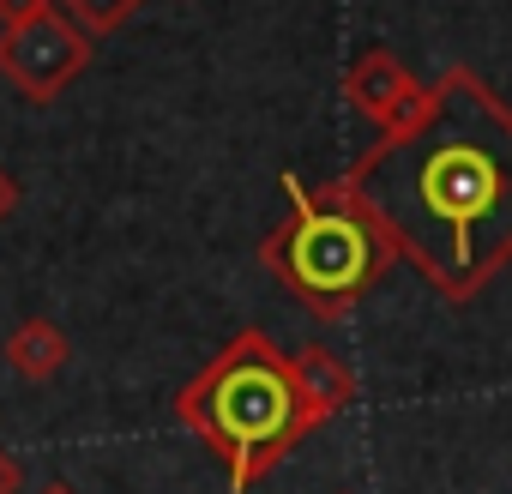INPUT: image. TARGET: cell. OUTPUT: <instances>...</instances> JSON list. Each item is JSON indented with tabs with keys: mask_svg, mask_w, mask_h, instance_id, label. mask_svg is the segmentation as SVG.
<instances>
[{
	"mask_svg": "<svg viewBox=\"0 0 512 494\" xmlns=\"http://www.w3.org/2000/svg\"><path fill=\"white\" fill-rule=\"evenodd\" d=\"M344 181L434 296L476 302L512 266V109L470 67H446Z\"/></svg>",
	"mask_w": 512,
	"mask_h": 494,
	"instance_id": "cell-1",
	"label": "cell"
},
{
	"mask_svg": "<svg viewBox=\"0 0 512 494\" xmlns=\"http://www.w3.org/2000/svg\"><path fill=\"white\" fill-rule=\"evenodd\" d=\"M175 422L223 458L229 494H253L290 446L308 440L290 356L260 326L235 332L205 368H193V380L175 392Z\"/></svg>",
	"mask_w": 512,
	"mask_h": 494,
	"instance_id": "cell-2",
	"label": "cell"
},
{
	"mask_svg": "<svg viewBox=\"0 0 512 494\" xmlns=\"http://www.w3.org/2000/svg\"><path fill=\"white\" fill-rule=\"evenodd\" d=\"M278 193L290 205V217L260 241V266L278 278V290H290L308 314L320 320H344L392 266L398 247L380 229V217L350 193V181H326L308 187L296 169L278 175Z\"/></svg>",
	"mask_w": 512,
	"mask_h": 494,
	"instance_id": "cell-3",
	"label": "cell"
},
{
	"mask_svg": "<svg viewBox=\"0 0 512 494\" xmlns=\"http://www.w3.org/2000/svg\"><path fill=\"white\" fill-rule=\"evenodd\" d=\"M91 67V37L67 13H37L0 31V79H7L25 103H55L67 97Z\"/></svg>",
	"mask_w": 512,
	"mask_h": 494,
	"instance_id": "cell-4",
	"label": "cell"
},
{
	"mask_svg": "<svg viewBox=\"0 0 512 494\" xmlns=\"http://www.w3.org/2000/svg\"><path fill=\"white\" fill-rule=\"evenodd\" d=\"M344 97H350L356 115H368L380 133H392V127H404V121L428 103V85H422L386 43H368V49L350 61V73H344Z\"/></svg>",
	"mask_w": 512,
	"mask_h": 494,
	"instance_id": "cell-5",
	"label": "cell"
},
{
	"mask_svg": "<svg viewBox=\"0 0 512 494\" xmlns=\"http://www.w3.org/2000/svg\"><path fill=\"white\" fill-rule=\"evenodd\" d=\"M290 380H296V404H302V428H308V434L326 428L332 416H344V410L362 398L356 368H350L338 350H326V344H302V350L290 356Z\"/></svg>",
	"mask_w": 512,
	"mask_h": 494,
	"instance_id": "cell-6",
	"label": "cell"
},
{
	"mask_svg": "<svg viewBox=\"0 0 512 494\" xmlns=\"http://www.w3.org/2000/svg\"><path fill=\"white\" fill-rule=\"evenodd\" d=\"M0 356H7V368H13L25 386H43V380H55L61 368H73V338H67L55 320H43V314H25V320L7 332Z\"/></svg>",
	"mask_w": 512,
	"mask_h": 494,
	"instance_id": "cell-7",
	"label": "cell"
},
{
	"mask_svg": "<svg viewBox=\"0 0 512 494\" xmlns=\"http://www.w3.org/2000/svg\"><path fill=\"white\" fill-rule=\"evenodd\" d=\"M61 7H67V19L97 43V37H115V31L145 7V0H61Z\"/></svg>",
	"mask_w": 512,
	"mask_h": 494,
	"instance_id": "cell-8",
	"label": "cell"
},
{
	"mask_svg": "<svg viewBox=\"0 0 512 494\" xmlns=\"http://www.w3.org/2000/svg\"><path fill=\"white\" fill-rule=\"evenodd\" d=\"M19 205H25V181H19L7 163H0V229H7V223L19 217Z\"/></svg>",
	"mask_w": 512,
	"mask_h": 494,
	"instance_id": "cell-9",
	"label": "cell"
},
{
	"mask_svg": "<svg viewBox=\"0 0 512 494\" xmlns=\"http://www.w3.org/2000/svg\"><path fill=\"white\" fill-rule=\"evenodd\" d=\"M55 0H0V25H19V19H37V13H49Z\"/></svg>",
	"mask_w": 512,
	"mask_h": 494,
	"instance_id": "cell-10",
	"label": "cell"
},
{
	"mask_svg": "<svg viewBox=\"0 0 512 494\" xmlns=\"http://www.w3.org/2000/svg\"><path fill=\"white\" fill-rule=\"evenodd\" d=\"M19 482H25V464H19L7 446H0V494H19Z\"/></svg>",
	"mask_w": 512,
	"mask_h": 494,
	"instance_id": "cell-11",
	"label": "cell"
},
{
	"mask_svg": "<svg viewBox=\"0 0 512 494\" xmlns=\"http://www.w3.org/2000/svg\"><path fill=\"white\" fill-rule=\"evenodd\" d=\"M37 494H79V488H67V482H43Z\"/></svg>",
	"mask_w": 512,
	"mask_h": 494,
	"instance_id": "cell-12",
	"label": "cell"
}]
</instances>
